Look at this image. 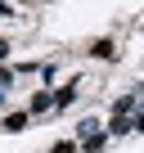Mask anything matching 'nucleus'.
I'll return each mask as SVG.
<instances>
[{"mask_svg":"<svg viewBox=\"0 0 144 153\" xmlns=\"http://www.w3.org/2000/svg\"><path fill=\"white\" fill-rule=\"evenodd\" d=\"M27 113H32V117H45V113H54V90L36 86V90H32V99H27Z\"/></svg>","mask_w":144,"mask_h":153,"instance_id":"4","label":"nucleus"},{"mask_svg":"<svg viewBox=\"0 0 144 153\" xmlns=\"http://www.w3.org/2000/svg\"><path fill=\"white\" fill-rule=\"evenodd\" d=\"M113 140H108V131H99V135H90V140H81V153H104Z\"/></svg>","mask_w":144,"mask_h":153,"instance_id":"7","label":"nucleus"},{"mask_svg":"<svg viewBox=\"0 0 144 153\" xmlns=\"http://www.w3.org/2000/svg\"><path fill=\"white\" fill-rule=\"evenodd\" d=\"M50 153H81V144H77V140L68 135V140H59V144H50Z\"/></svg>","mask_w":144,"mask_h":153,"instance_id":"9","label":"nucleus"},{"mask_svg":"<svg viewBox=\"0 0 144 153\" xmlns=\"http://www.w3.org/2000/svg\"><path fill=\"white\" fill-rule=\"evenodd\" d=\"M0 108H9V90H0Z\"/></svg>","mask_w":144,"mask_h":153,"instance_id":"12","label":"nucleus"},{"mask_svg":"<svg viewBox=\"0 0 144 153\" xmlns=\"http://www.w3.org/2000/svg\"><path fill=\"white\" fill-rule=\"evenodd\" d=\"M18 86V68L14 63H0V90H14Z\"/></svg>","mask_w":144,"mask_h":153,"instance_id":"8","label":"nucleus"},{"mask_svg":"<svg viewBox=\"0 0 144 153\" xmlns=\"http://www.w3.org/2000/svg\"><path fill=\"white\" fill-rule=\"evenodd\" d=\"M32 122H36V117H32L27 108H9L5 117H0V131H5V135H23V131H27Z\"/></svg>","mask_w":144,"mask_h":153,"instance_id":"1","label":"nucleus"},{"mask_svg":"<svg viewBox=\"0 0 144 153\" xmlns=\"http://www.w3.org/2000/svg\"><path fill=\"white\" fill-rule=\"evenodd\" d=\"M135 135H144V108L135 113Z\"/></svg>","mask_w":144,"mask_h":153,"instance_id":"11","label":"nucleus"},{"mask_svg":"<svg viewBox=\"0 0 144 153\" xmlns=\"http://www.w3.org/2000/svg\"><path fill=\"white\" fill-rule=\"evenodd\" d=\"M77 95H81V76H72L68 86H59V90H54V113H68L72 104H77Z\"/></svg>","mask_w":144,"mask_h":153,"instance_id":"3","label":"nucleus"},{"mask_svg":"<svg viewBox=\"0 0 144 153\" xmlns=\"http://www.w3.org/2000/svg\"><path fill=\"white\" fill-rule=\"evenodd\" d=\"M36 76H41V86H45V90H54V81H59V63H54V59H45Z\"/></svg>","mask_w":144,"mask_h":153,"instance_id":"6","label":"nucleus"},{"mask_svg":"<svg viewBox=\"0 0 144 153\" xmlns=\"http://www.w3.org/2000/svg\"><path fill=\"white\" fill-rule=\"evenodd\" d=\"M104 131H108V140H122V135H135V117H122V113H108Z\"/></svg>","mask_w":144,"mask_h":153,"instance_id":"5","label":"nucleus"},{"mask_svg":"<svg viewBox=\"0 0 144 153\" xmlns=\"http://www.w3.org/2000/svg\"><path fill=\"white\" fill-rule=\"evenodd\" d=\"M95 63H117L122 59V50H117V41L113 36H99V41H90V50H86Z\"/></svg>","mask_w":144,"mask_h":153,"instance_id":"2","label":"nucleus"},{"mask_svg":"<svg viewBox=\"0 0 144 153\" xmlns=\"http://www.w3.org/2000/svg\"><path fill=\"white\" fill-rule=\"evenodd\" d=\"M9 54H14V41H9V36H0V63H9Z\"/></svg>","mask_w":144,"mask_h":153,"instance_id":"10","label":"nucleus"}]
</instances>
